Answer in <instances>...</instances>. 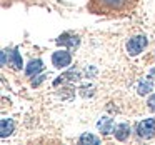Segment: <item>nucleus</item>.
I'll return each instance as SVG.
<instances>
[{"label": "nucleus", "mask_w": 155, "mask_h": 145, "mask_svg": "<svg viewBox=\"0 0 155 145\" xmlns=\"http://www.w3.org/2000/svg\"><path fill=\"white\" fill-rule=\"evenodd\" d=\"M90 10L95 14H127L137 5V0H88Z\"/></svg>", "instance_id": "obj_1"}, {"label": "nucleus", "mask_w": 155, "mask_h": 145, "mask_svg": "<svg viewBox=\"0 0 155 145\" xmlns=\"http://www.w3.org/2000/svg\"><path fill=\"white\" fill-rule=\"evenodd\" d=\"M147 37H143V35H137V37L130 38L127 44V52L128 55H132V57H135V55H138L142 50H143L145 47H147Z\"/></svg>", "instance_id": "obj_2"}, {"label": "nucleus", "mask_w": 155, "mask_h": 145, "mask_svg": "<svg viewBox=\"0 0 155 145\" xmlns=\"http://www.w3.org/2000/svg\"><path fill=\"white\" fill-rule=\"evenodd\" d=\"M137 133L142 138H152L155 135V118H147L140 122L137 127Z\"/></svg>", "instance_id": "obj_3"}, {"label": "nucleus", "mask_w": 155, "mask_h": 145, "mask_svg": "<svg viewBox=\"0 0 155 145\" xmlns=\"http://www.w3.org/2000/svg\"><path fill=\"white\" fill-rule=\"evenodd\" d=\"M70 62H72V57H70V54H68L67 50H58V52H55V54L52 55V64H54L57 68L68 67Z\"/></svg>", "instance_id": "obj_4"}, {"label": "nucleus", "mask_w": 155, "mask_h": 145, "mask_svg": "<svg viewBox=\"0 0 155 145\" xmlns=\"http://www.w3.org/2000/svg\"><path fill=\"white\" fill-rule=\"evenodd\" d=\"M78 37L77 35H72V34H64L57 38V44L58 45H65V47H70V48H75L78 47Z\"/></svg>", "instance_id": "obj_5"}, {"label": "nucleus", "mask_w": 155, "mask_h": 145, "mask_svg": "<svg viewBox=\"0 0 155 145\" xmlns=\"http://www.w3.org/2000/svg\"><path fill=\"white\" fill-rule=\"evenodd\" d=\"M114 133H115V138H117V140L124 142V140H127L128 135H130V127H128V124H120V125L115 127Z\"/></svg>", "instance_id": "obj_6"}, {"label": "nucleus", "mask_w": 155, "mask_h": 145, "mask_svg": "<svg viewBox=\"0 0 155 145\" xmlns=\"http://www.w3.org/2000/svg\"><path fill=\"white\" fill-rule=\"evenodd\" d=\"M97 127H98V130L102 132V133H112L114 132V120L112 118H108V117H104V118H100L98 120V124H97Z\"/></svg>", "instance_id": "obj_7"}, {"label": "nucleus", "mask_w": 155, "mask_h": 145, "mask_svg": "<svg viewBox=\"0 0 155 145\" xmlns=\"http://www.w3.org/2000/svg\"><path fill=\"white\" fill-rule=\"evenodd\" d=\"M44 70V64H42V60H30V64L27 65V75L28 77H34V75H37L38 72H42Z\"/></svg>", "instance_id": "obj_8"}, {"label": "nucleus", "mask_w": 155, "mask_h": 145, "mask_svg": "<svg viewBox=\"0 0 155 145\" xmlns=\"http://www.w3.org/2000/svg\"><path fill=\"white\" fill-rule=\"evenodd\" d=\"M8 65L14 68H22V57L17 50H8Z\"/></svg>", "instance_id": "obj_9"}, {"label": "nucleus", "mask_w": 155, "mask_h": 145, "mask_svg": "<svg viewBox=\"0 0 155 145\" xmlns=\"http://www.w3.org/2000/svg\"><path fill=\"white\" fill-rule=\"evenodd\" d=\"M0 125H2V128H0V132H2V133H0V135H2L4 138L14 132V122H12L10 118H2Z\"/></svg>", "instance_id": "obj_10"}, {"label": "nucleus", "mask_w": 155, "mask_h": 145, "mask_svg": "<svg viewBox=\"0 0 155 145\" xmlns=\"http://www.w3.org/2000/svg\"><path fill=\"white\" fill-rule=\"evenodd\" d=\"M152 87H153V82L152 78H145L138 84V94L140 95H147L148 92H152Z\"/></svg>", "instance_id": "obj_11"}, {"label": "nucleus", "mask_w": 155, "mask_h": 145, "mask_svg": "<svg viewBox=\"0 0 155 145\" xmlns=\"http://www.w3.org/2000/svg\"><path fill=\"white\" fill-rule=\"evenodd\" d=\"M78 142H80L82 145H85V143H95V145L100 143V140H98L95 135H90V133H84V135L80 137V140H78Z\"/></svg>", "instance_id": "obj_12"}, {"label": "nucleus", "mask_w": 155, "mask_h": 145, "mask_svg": "<svg viewBox=\"0 0 155 145\" xmlns=\"http://www.w3.org/2000/svg\"><path fill=\"white\" fill-rule=\"evenodd\" d=\"M148 107H150L152 112H155V94L148 97Z\"/></svg>", "instance_id": "obj_13"}, {"label": "nucleus", "mask_w": 155, "mask_h": 145, "mask_svg": "<svg viewBox=\"0 0 155 145\" xmlns=\"http://www.w3.org/2000/svg\"><path fill=\"white\" fill-rule=\"evenodd\" d=\"M44 75H42V77H37V80H34V82H32V85H34V87H37V85L38 84H40V82H44Z\"/></svg>", "instance_id": "obj_14"}, {"label": "nucleus", "mask_w": 155, "mask_h": 145, "mask_svg": "<svg viewBox=\"0 0 155 145\" xmlns=\"http://www.w3.org/2000/svg\"><path fill=\"white\" fill-rule=\"evenodd\" d=\"M152 75H155V68H152Z\"/></svg>", "instance_id": "obj_15"}]
</instances>
